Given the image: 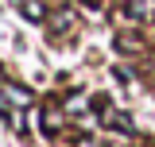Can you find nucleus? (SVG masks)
I'll return each mask as SVG.
<instances>
[{
  "label": "nucleus",
  "mask_w": 155,
  "mask_h": 147,
  "mask_svg": "<svg viewBox=\"0 0 155 147\" xmlns=\"http://www.w3.org/2000/svg\"><path fill=\"white\" fill-rule=\"evenodd\" d=\"M74 23H78V16L70 12V8H62V12L51 16V35H66V31H74Z\"/></svg>",
  "instance_id": "nucleus-1"
},
{
  "label": "nucleus",
  "mask_w": 155,
  "mask_h": 147,
  "mask_svg": "<svg viewBox=\"0 0 155 147\" xmlns=\"http://www.w3.org/2000/svg\"><path fill=\"white\" fill-rule=\"evenodd\" d=\"M62 128H66V116H62V109L47 105V112H43V132H47V136H58Z\"/></svg>",
  "instance_id": "nucleus-2"
},
{
  "label": "nucleus",
  "mask_w": 155,
  "mask_h": 147,
  "mask_svg": "<svg viewBox=\"0 0 155 147\" xmlns=\"http://www.w3.org/2000/svg\"><path fill=\"white\" fill-rule=\"evenodd\" d=\"M0 89L8 93V101H12V105H16V109H27V105H31V93H27V89H19L16 81H4V85H0Z\"/></svg>",
  "instance_id": "nucleus-3"
},
{
  "label": "nucleus",
  "mask_w": 155,
  "mask_h": 147,
  "mask_svg": "<svg viewBox=\"0 0 155 147\" xmlns=\"http://www.w3.org/2000/svg\"><path fill=\"white\" fill-rule=\"evenodd\" d=\"M128 12H132V19H147L155 16V0H128Z\"/></svg>",
  "instance_id": "nucleus-4"
},
{
  "label": "nucleus",
  "mask_w": 155,
  "mask_h": 147,
  "mask_svg": "<svg viewBox=\"0 0 155 147\" xmlns=\"http://www.w3.org/2000/svg\"><path fill=\"white\" fill-rule=\"evenodd\" d=\"M23 16H27V19H43V16H47L43 0H23Z\"/></svg>",
  "instance_id": "nucleus-5"
}]
</instances>
